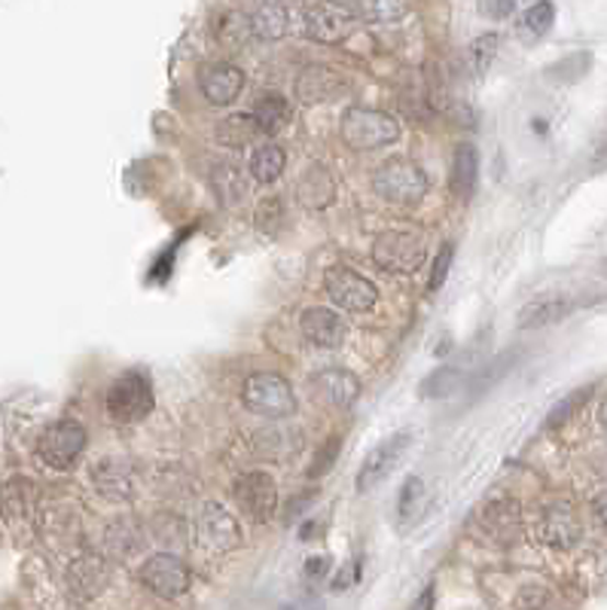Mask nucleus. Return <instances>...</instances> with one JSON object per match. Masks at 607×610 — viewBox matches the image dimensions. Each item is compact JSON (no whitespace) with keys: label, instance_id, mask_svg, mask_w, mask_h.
I'll list each match as a JSON object with an SVG mask.
<instances>
[{"label":"nucleus","instance_id":"36","mask_svg":"<svg viewBox=\"0 0 607 610\" xmlns=\"http://www.w3.org/2000/svg\"><path fill=\"white\" fill-rule=\"evenodd\" d=\"M458 382V369L455 367H439L427 382H424L422 394L424 398H443V394H449Z\"/></svg>","mask_w":607,"mask_h":610},{"label":"nucleus","instance_id":"11","mask_svg":"<svg viewBox=\"0 0 607 610\" xmlns=\"http://www.w3.org/2000/svg\"><path fill=\"white\" fill-rule=\"evenodd\" d=\"M410 446H412L410 430H397V434H391L388 440H381L379 446L364 458L360 473H357V488H360V492H369V488H376L385 476H391V470L400 464V458L406 454Z\"/></svg>","mask_w":607,"mask_h":610},{"label":"nucleus","instance_id":"6","mask_svg":"<svg viewBox=\"0 0 607 610\" xmlns=\"http://www.w3.org/2000/svg\"><path fill=\"white\" fill-rule=\"evenodd\" d=\"M373 260L379 269L410 275L422 269V263L427 260V244L419 232H385L373 244Z\"/></svg>","mask_w":607,"mask_h":610},{"label":"nucleus","instance_id":"37","mask_svg":"<svg viewBox=\"0 0 607 610\" xmlns=\"http://www.w3.org/2000/svg\"><path fill=\"white\" fill-rule=\"evenodd\" d=\"M453 254L455 248L453 244H446L443 251L437 254V260H434V269H431V290H439L443 287V281H446V275H449V269H453Z\"/></svg>","mask_w":607,"mask_h":610},{"label":"nucleus","instance_id":"29","mask_svg":"<svg viewBox=\"0 0 607 610\" xmlns=\"http://www.w3.org/2000/svg\"><path fill=\"white\" fill-rule=\"evenodd\" d=\"M424 497H427V488L419 476H410L403 488H400V495H397V519L403 522V526H410L412 519H419L424 510Z\"/></svg>","mask_w":607,"mask_h":610},{"label":"nucleus","instance_id":"14","mask_svg":"<svg viewBox=\"0 0 607 610\" xmlns=\"http://www.w3.org/2000/svg\"><path fill=\"white\" fill-rule=\"evenodd\" d=\"M299 326H302V336L311 345H318V348H340L345 336H348L345 318L330 312V309H309V312L302 314Z\"/></svg>","mask_w":607,"mask_h":610},{"label":"nucleus","instance_id":"33","mask_svg":"<svg viewBox=\"0 0 607 610\" xmlns=\"http://www.w3.org/2000/svg\"><path fill=\"white\" fill-rule=\"evenodd\" d=\"M482 522H485V528H492V531H497V534H504V531H513V528L519 526V513H516V507H513L509 500H497V504H492V507H485Z\"/></svg>","mask_w":607,"mask_h":610},{"label":"nucleus","instance_id":"26","mask_svg":"<svg viewBox=\"0 0 607 610\" xmlns=\"http://www.w3.org/2000/svg\"><path fill=\"white\" fill-rule=\"evenodd\" d=\"M0 507H3V516H7V522H10V526H19L22 519H28L31 507H34L28 480H10V483L3 485Z\"/></svg>","mask_w":607,"mask_h":610},{"label":"nucleus","instance_id":"5","mask_svg":"<svg viewBox=\"0 0 607 610\" xmlns=\"http://www.w3.org/2000/svg\"><path fill=\"white\" fill-rule=\"evenodd\" d=\"M196 543L208 555H227L229 550H236L241 543V528L236 522V516L220 507V504H202V510L196 513V526H193Z\"/></svg>","mask_w":607,"mask_h":610},{"label":"nucleus","instance_id":"18","mask_svg":"<svg viewBox=\"0 0 607 610\" xmlns=\"http://www.w3.org/2000/svg\"><path fill=\"white\" fill-rule=\"evenodd\" d=\"M571 299L565 297H543V299H535V302H528L519 318H516V324L519 330H540V326H550L556 321H562L571 314Z\"/></svg>","mask_w":607,"mask_h":610},{"label":"nucleus","instance_id":"4","mask_svg":"<svg viewBox=\"0 0 607 610\" xmlns=\"http://www.w3.org/2000/svg\"><path fill=\"white\" fill-rule=\"evenodd\" d=\"M107 412L123 425H135L153 412V384L141 372L119 376L107 391Z\"/></svg>","mask_w":607,"mask_h":610},{"label":"nucleus","instance_id":"2","mask_svg":"<svg viewBox=\"0 0 607 610\" xmlns=\"http://www.w3.org/2000/svg\"><path fill=\"white\" fill-rule=\"evenodd\" d=\"M400 138V126L394 116L369 111V107H352L342 116V141L354 150H376L388 147Z\"/></svg>","mask_w":607,"mask_h":610},{"label":"nucleus","instance_id":"27","mask_svg":"<svg viewBox=\"0 0 607 610\" xmlns=\"http://www.w3.org/2000/svg\"><path fill=\"white\" fill-rule=\"evenodd\" d=\"M284 165H287V157H284L282 147H275V143H263L251 157V174L260 184H275L282 177Z\"/></svg>","mask_w":607,"mask_h":610},{"label":"nucleus","instance_id":"3","mask_svg":"<svg viewBox=\"0 0 607 610\" xmlns=\"http://www.w3.org/2000/svg\"><path fill=\"white\" fill-rule=\"evenodd\" d=\"M244 406L256 415H266V418H287L297 410V394L287 379L275 376V372H254L248 382H244Z\"/></svg>","mask_w":607,"mask_h":610},{"label":"nucleus","instance_id":"25","mask_svg":"<svg viewBox=\"0 0 607 610\" xmlns=\"http://www.w3.org/2000/svg\"><path fill=\"white\" fill-rule=\"evenodd\" d=\"M354 13L369 25H394L410 13V0H354Z\"/></svg>","mask_w":607,"mask_h":610},{"label":"nucleus","instance_id":"12","mask_svg":"<svg viewBox=\"0 0 607 610\" xmlns=\"http://www.w3.org/2000/svg\"><path fill=\"white\" fill-rule=\"evenodd\" d=\"M236 504L244 516H251L254 522H268L278 510V488L268 473H244L236 483Z\"/></svg>","mask_w":607,"mask_h":610},{"label":"nucleus","instance_id":"31","mask_svg":"<svg viewBox=\"0 0 607 610\" xmlns=\"http://www.w3.org/2000/svg\"><path fill=\"white\" fill-rule=\"evenodd\" d=\"M138 543H141V538H138L135 526L126 522V519L114 522L111 531H107V550H111L116 559H126V555L135 553V550H138Z\"/></svg>","mask_w":607,"mask_h":610},{"label":"nucleus","instance_id":"39","mask_svg":"<svg viewBox=\"0 0 607 610\" xmlns=\"http://www.w3.org/2000/svg\"><path fill=\"white\" fill-rule=\"evenodd\" d=\"M516 0H482V10L485 15H494V19H504V15L513 13Z\"/></svg>","mask_w":607,"mask_h":610},{"label":"nucleus","instance_id":"1","mask_svg":"<svg viewBox=\"0 0 607 610\" xmlns=\"http://www.w3.org/2000/svg\"><path fill=\"white\" fill-rule=\"evenodd\" d=\"M373 186L381 199L391 205H419L427 193V177L410 159H388L376 171Z\"/></svg>","mask_w":607,"mask_h":610},{"label":"nucleus","instance_id":"16","mask_svg":"<svg viewBox=\"0 0 607 610\" xmlns=\"http://www.w3.org/2000/svg\"><path fill=\"white\" fill-rule=\"evenodd\" d=\"M314 394L327 403H333V406H352L357 394H360V382H357V376L348 372V369H324V372H318L314 379Z\"/></svg>","mask_w":607,"mask_h":610},{"label":"nucleus","instance_id":"21","mask_svg":"<svg viewBox=\"0 0 607 610\" xmlns=\"http://www.w3.org/2000/svg\"><path fill=\"white\" fill-rule=\"evenodd\" d=\"M248 22H251V34L260 37V41H278L287 31V13H284L278 0L256 3V10L248 15Z\"/></svg>","mask_w":607,"mask_h":610},{"label":"nucleus","instance_id":"38","mask_svg":"<svg viewBox=\"0 0 607 610\" xmlns=\"http://www.w3.org/2000/svg\"><path fill=\"white\" fill-rule=\"evenodd\" d=\"M340 437H333V440L327 442L324 449L318 452V461L311 464V476H321V473H327V470L333 468V461H336V454H340Z\"/></svg>","mask_w":607,"mask_h":610},{"label":"nucleus","instance_id":"32","mask_svg":"<svg viewBox=\"0 0 607 610\" xmlns=\"http://www.w3.org/2000/svg\"><path fill=\"white\" fill-rule=\"evenodd\" d=\"M552 22H556V7H552L550 0H537L523 15V28L531 37H543L552 28Z\"/></svg>","mask_w":607,"mask_h":610},{"label":"nucleus","instance_id":"28","mask_svg":"<svg viewBox=\"0 0 607 610\" xmlns=\"http://www.w3.org/2000/svg\"><path fill=\"white\" fill-rule=\"evenodd\" d=\"M107 580V574L101 568V562L95 555H83L71 565V586L83 596H95L101 586Z\"/></svg>","mask_w":607,"mask_h":610},{"label":"nucleus","instance_id":"8","mask_svg":"<svg viewBox=\"0 0 607 610\" xmlns=\"http://www.w3.org/2000/svg\"><path fill=\"white\" fill-rule=\"evenodd\" d=\"M138 577H141V583L153 596L169 598V601L184 596L186 589H190V580H193L190 568L184 565V559H177V555L171 553L150 555L141 565V571H138Z\"/></svg>","mask_w":607,"mask_h":610},{"label":"nucleus","instance_id":"9","mask_svg":"<svg viewBox=\"0 0 607 610\" xmlns=\"http://www.w3.org/2000/svg\"><path fill=\"white\" fill-rule=\"evenodd\" d=\"M324 287H327V297L333 299L342 312L360 314V312H369V309L376 306V287L369 285L360 272L345 269V266L330 269L324 275Z\"/></svg>","mask_w":607,"mask_h":610},{"label":"nucleus","instance_id":"13","mask_svg":"<svg viewBox=\"0 0 607 610\" xmlns=\"http://www.w3.org/2000/svg\"><path fill=\"white\" fill-rule=\"evenodd\" d=\"M580 534H583V528H580L577 513L571 510L568 504H552L540 516L537 538L543 540L547 546H552V550H571V546H577Z\"/></svg>","mask_w":607,"mask_h":610},{"label":"nucleus","instance_id":"22","mask_svg":"<svg viewBox=\"0 0 607 610\" xmlns=\"http://www.w3.org/2000/svg\"><path fill=\"white\" fill-rule=\"evenodd\" d=\"M256 135H263L256 126L254 114H232L227 119H220L214 128V138L224 147H248Z\"/></svg>","mask_w":607,"mask_h":610},{"label":"nucleus","instance_id":"23","mask_svg":"<svg viewBox=\"0 0 607 610\" xmlns=\"http://www.w3.org/2000/svg\"><path fill=\"white\" fill-rule=\"evenodd\" d=\"M254 119L263 135L275 138V135L290 123V104H287L282 95L268 92V95H263V99L254 104Z\"/></svg>","mask_w":607,"mask_h":610},{"label":"nucleus","instance_id":"20","mask_svg":"<svg viewBox=\"0 0 607 610\" xmlns=\"http://www.w3.org/2000/svg\"><path fill=\"white\" fill-rule=\"evenodd\" d=\"M477 174H480V153L473 143H458L453 159V193L458 199H470L477 189Z\"/></svg>","mask_w":607,"mask_h":610},{"label":"nucleus","instance_id":"40","mask_svg":"<svg viewBox=\"0 0 607 610\" xmlns=\"http://www.w3.org/2000/svg\"><path fill=\"white\" fill-rule=\"evenodd\" d=\"M306 574H309V577H321V574H327V559H324V555H314V559H309V565H306Z\"/></svg>","mask_w":607,"mask_h":610},{"label":"nucleus","instance_id":"24","mask_svg":"<svg viewBox=\"0 0 607 610\" xmlns=\"http://www.w3.org/2000/svg\"><path fill=\"white\" fill-rule=\"evenodd\" d=\"M297 196L306 208H314V211L330 205L333 202V181H330V174L321 165L309 169L297 184Z\"/></svg>","mask_w":607,"mask_h":610},{"label":"nucleus","instance_id":"15","mask_svg":"<svg viewBox=\"0 0 607 610\" xmlns=\"http://www.w3.org/2000/svg\"><path fill=\"white\" fill-rule=\"evenodd\" d=\"M198 83H202V95L208 99V104L227 107V104H232L241 95L244 73L239 68H232V65H211V68L202 71Z\"/></svg>","mask_w":607,"mask_h":610},{"label":"nucleus","instance_id":"43","mask_svg":"<svg viewBox=\"0 0 607 610\" xmlns=\"http://www.w3.org/2000/svg\"><path fill=\"white\" fill-rule=\"evenodd\" d=\"M598 418H602V425H605V430H607V394H605V400H602V410H598Z\"/></svg>","mask_w":607,"mask_h":610},{"label":"nucleus","instance_id":"34","mask_svg":"<svg viewBox=\"0 0 607 610\" xmlns=\"http://www.w3.org/2000/svg\"><path fill=\"white\" fill-rule=\"evenodd\" d=\"M494 56H497V34H482L480 41L470 46V68L477 71V77L489 71Z\"/></svg>","mask_w":607,"mask_h":610},{"label":"nucleus","instance_id":"30","mask_svg":"<svg viewBox=\"0 0 607 610\" xmlns=\"http://www.w3.org/2000/svg\"><path fill=\"white\" fill-rule=\"evenodd\" d=\"M211 181L224 205H236V202H241V196H244V177H241V171L232 169V165H217Z\"/></svg>","mask_w":607,"mask_h":610},{"label":"nucleus","instance_id":"7","mask_svg":"<svg viewBox=\"0 0 607 610\" xmlns=\"http://www.w3.org/2000/svg\"><path fill=\"white\" fill-rule=\"evenodd\" d=\"M85 449V427L73 418H61L56 425H49L37 440V454L43 458L46 468L68 470L77 464V458Z\"/></svg>","mask_w":607,"mask_h":610},{"label":"nucleus","instance_id":"17","mask_svg":"<svg viewBox=\"0 0 607 610\" xmlns=\"http://www.w3.org/2000/svg\"><path fill=\"white\" fill-rule=\"evenodd\" d=\"M92 483L101 495L111 497V500H128L131 488H135V476H131V468L126 461L107 458V461H99L92 468Z\"/></svg>","mask_w":607,"mask_h":610},{"label":"nucleus","instance_id":"42","mask_svg":"<svg viewBox=\"0 0 607 610\" xmlns=\"http://www.w3.org/2000/svg\"><path fill=\"white\" fill-rule=\"evenodd\" d=\"M431 601H434V589L427 586V592H424V601H419V608H415V610H431Z\"/></svg>","mask_w":607,"mask_h":610},{"label":"nucleus","instance_id":"10","mask_svg":"<svg viewBox=\"0 0 607 610\" xmlns=\"http://www.w3.org/2000/svg\"><path fill=\"white\" fill-rule=\"evenodd\" d=\"M354 7H345L340 0H318L306 13V31L318 43H342L354 31Z\"/></svg>","mask_w":607,"mask_h":610},{"label":"nucleus","instance_id":"35","mask_svg":"<svg viewBox=\"0 0 607 610\" xmlns=\"http://www.w3.org/2000/svg\"><path fill=\"white\" fill-rule=\"evenodd\" d=\"M589 394H593V388H583V391H574L571 398L559 400V403L552 406L550 415H547V427H562V425H565L568 418L574 415V410H577L580 403L589 398Z\"/></svg>","mask_w":607,"mask_h":610},{"label":"nucleus","instance_id":"19","mask_svg":"<svg viewBox=\"0 0 607 610\" xmlns=\"http://www.w3.org/2000/svg\"><path fill=\"white\" fill-rule=\"evenodd\" d=\"M340 89L342 80L336 73L314 65V68H309V71L297 80V99L302 101V104H321V101L336 99Z\"/></svg>","mask_w":607,"mask_h":610},{"label":"nucleus","instance_id":"41","mask_svg":"<svg viewBox=\"0 0 607 610\" xmlns=\"http://www.w3.org/2000/svg\"><path fill=\"white\" fill-rule=\"evenodd\" d=\"M593 510H595V519H598V522H602V526L607 528V492H605V495L595 497Z\"/></svg>","mask_w":607,"mask_h":610}]
</instances>
